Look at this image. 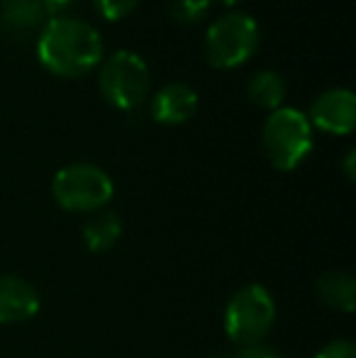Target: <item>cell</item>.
<instances>
[{"label":"cell","instance_id":"cell-5","mask_svg":"<svg viewBox=\"0 0 356 358\" xmlns=\"http://www.w3.org/2000/svg\"><path fill=\"white\" fill-rule=\"evenodd\" d=\"M276 302L264 285H244L227 302L225 310V331L242 346L262 344L264 336L273 329Z\"/></svg>","mask_w":356,"mask_h":358},{"label":"cell","instance_id":"cell-1","mask_svg":"<svg viewBox=\"0 0 356 358\" xmlns=\"http://www.w3.org/2000/svg\"><path fill=\"white\" fill-rule=\"evenodd\" d=\"M37 57L57 76H83L103 59V37L83 20L57 15L39 29Z\"/></svg>","mask_w":356,"mask_h":358},{"label":"cell","instance_id":"cell-21","mask_svg":"<svg viewBox=\"0 0 356 358\" xmlns=\"http://www.w3.org/2000/svg\"><path fill=\"white\" fill-rule=\"evenodd\" d=\"M213 358H225V356H213Z\"/></svg>","mask_w":356,"mask_h":358},{"label":"cell","instance_id":"cell-4","mask_svg":"<svg viewBox=\"0 0 356 358\" xmlns=\"http://www.w3.org/2000/svg\"><path fill=\"white\" fill-rule=\"evenodd\" d=\"M54 200L69 213H98L113 200L115 185L95 164H71L57 171L52 180Z\"/></svg>","mask_w":356,"mask_h":358},{"label":"cell","instance_id":"cell-16","mask_svg":"<svg viewBox=\"0 0 356 358\" xmlns=\"http://www.w3.org/2000/svg\"><path fill=\"white\" fill-rule=\"evenodd\" d=\"M315 358H356V346L347 339L329 341Z\"/></svg>","mask_w":356,"mask_h":358},{"label":"cell","instance_id":"cell-6","mask_svg":"<svg viewBox=\"0 0 356 358\" xmlns=\"http://www.w3.org/2000/svg\"><path fill=\"white\" fill-rule=\"evenodd\" d=\"M98 83L110 105L120 110H134L147 98L152 76H149L147 62L139 54L120 49L103 62Z\"/></svg>","mask_w":356,"mask_h":358},{"label":"cell","instance_id":"cell-8","mask_svg":"<svg viewBox=\"0 0 356 358\" xmlns=\"http://www.w3.org/2000/svg\"><path fill=\"white\" fill-rule=\"evenodd\" d=\"M39 295L17 275H0V324H20L37 315Z\"/></svg>","mask_w":356,"mask_h":358},{"label":"cell","instance_id":"cell-10","mask_svg":"<svg viewBox=\"0 0 356 358\" xmlns=\"http://www.w3.org/2000/svg\"><path fill=\"white\" fill-rule=\"evenodd\" d=\"M44 15L47 8L42 0H0V27L15 37H27L42 27Z\"/></svg>","mask_w":356,"mask_h":358},{"label":"cell","instance_id":"cell-14","mask_svg":"<svg viewBox=\"0 0 356 358\" xmlns=\"http://www.w3.org/2000/svg\"><path fill=\"white\" fill-rule=\"evenodd\" d=\"M210 5V0H171V15L176 22L193 24L208 15Z\"/></svg>","mask_w":356,"mask_h":358},{"label":"cell","instance_id":"cell-7","mask_svg":"<svg viewBox=\"0 0 356 358\" xmlns=\"http://www.w3.org/2000/svg\"><path fill=\"white\" fill-rule=\"evenodd\" d=\"M308 122L329 134H349L356 122V98L349 88H329L310 105Z\"/></svg>","mask_w":356,"mask_h":358},{"label":"cell","instance_id":"cell-12","mask_svg":"<svg viewBox=\"0 0 356 358\" xmlns=\"http://www.w3.org/2000/svg\"><path fill=\"white\" fill-rule=\"evenodd\" d=\"M120 234H122V222L115 213L110 210H98L83 227V241L90 251L100 254V251H108L118 244Z\"/></svg>","mask_w":356,"mask_h":358},{"label":"cell","instance_id":"cell-11","mask_svg":"<svg viewBox=\"0 0 356 358\" xmlns=\"http://www.w3.org/2000/svg\"><path fill=\"white\" fill-rule=\"evenodd\" d=\"M318 295L332 310L352 312L356 302V280L347 271H327L318 278Z\"/></svg>","mask_w":356,"mask_h":358},{"label":"cell","instance_id":"cell-19","mask_svg":"<svg viewBox=\"0 0 356 358\" xmlns=\"http://www.w3.org/2000/svg\"><path fill=\"white\" fill-rule=\"evenodd\" d=\"M354 159H356V151L349 149L347 156H344V171H347L349 178H354Z\"/></svg>","mask_w":356,"mask_h":358},{"label":"cell","instance_id":"cell-20","mask_svg":"<svg viewBox=\"0 0 356 358\" xmlns=\"http://www.w3.org/2000/svg\"><path fill=\"white\" fill-rule=\"evenodd\" d=\"M210 3H213V0H210ZM215 3H222V5H234V3H237V0H215Z\"/></svg>","mask_w":356,"mask_h":358},{"label":"cell","instance_id":"cell-3","mask_svg":"<svg viewBox=\"0 0 356 358\" xmlns=\"http://www.w3.org/2000/svg\"><path fill=\"white\" fill-rule=\"evenodd\" d=\"M259 47V24L247 13H227L205 32L203 52L210 66L234 69L254 57Z\"/></svg>","mask_w":356,"mask_h":358},{"label":"cell","instance_id":"cell-18","mask_svg":"<svg viewBox=\"0 0 356 358\" xmlns=\"http://www.w3.org/2000/svg\"><path fill=\"white\" fill-rule=\"evenodd\" d=\"M42 3H44V8H47V13H59V10L69 8L73 0H42Z\"/></svg>","mask_w":356,"mask_h":358},{"label":"cell","instance_id":"cell-15","mask_svg":"<svg viewBox=\"0 0 356 358\" xmlns=\"http://www.w3.org/2000/svg\"><path fill=\"white\" fill-rule=\"evenodd\" d=\"M139 0H93L95 10L103 15L105 20H122L137 8Z\"/></svg>","mask_w":356,"mask_h":358},{"label":"cell","instance_id":"cell-13","mask_svg":"<svg viewBox=\"0 0 356 358\" xmlns=\"http://www.w3.org/2000/svg\"><path fill=\"white\" fill-rule=\"evenodd\" d=\"M247 95H249V100H254V103L262 105V108H269V110L280 108V103H283V98H285L283 76L278 71H271V69L254 73L247 83Z\"/></svg>","mask_w":356,"mask_h":358},{"label":"cell","instance_id":"cell-2","mask_svg":"<svg viewBox=\"0 0 356 358\" xmlns=\"http://www.w3.org/2000/svg\"><path fill=\"white\" fill-rule=\"evenodd\" d=\"M264 151L273 169L293 171L313 151V124L295 108H276L264 122Z\"/></svg>","mask_w":356,"mask_h":358},{"label":"cell","instance_id":"cell-9","mask_svg":"<svg viewBox=\"0 0 356 358\" xmlns=\"http://www.w3.org/2000/svg\"><path fill=\"white\" fill-rule=\"evenodd\" d=\"M198 110V93L188 83H166L152 98V115L162 124H180Z\"/></svg>","mask_w":356,"mask_h":358},{"label":"cell","instance_id":"cell-17","mask_svg":"<svg viewBox=\"0 0 356 358\" xmlns=\"http://www.w3.org/2000/svg\"><path fill=\"white\" fill-rule=\"evenodd\" d=\"M232 358H278L276 349H271L269 344H249V346H242Z\"/></svg>","mask_w":356,"mask_h":358}]
</instances>
